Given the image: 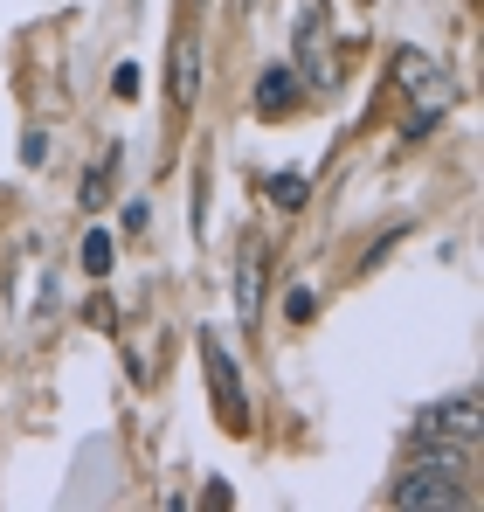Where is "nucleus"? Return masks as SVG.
Masks as SVG:
<instances>
[{"mask_svg":"<svg viewBox=\"0 0 484 512\" xmlns=\"http://www.w3.org/2000/svg\"><path fill=\"white\" fill-rule=\"evenodd\" d=\"M388 506L395 512H429V506H464V471H450V464H436V457H415L402 478L388 485Z\"/></svg>","mask_w":484,"mask_h":512,"instance_id":"obj_1","label":"nucleus"},{"mask_svg":"<svg viewBox=\"0 0 484 512\" xmlns=\"http://www.w3.org/2000/svg\"><path fill=\"white\" fill-rule=\"evenodd\" d=\"M429 429L436 436H457V443H478V388H457L450 402L429 409Z\"/></svg>","mask_w":484,"mask_h":512,"instance_id":"obj_2","label":"nucleus"},{"mask_svg":"<svg viewBox=\"0 0 484 512\" xmlns=\"http://www.w3.org/2000/svg\"><path fill=\"white\" fill-rule=\"evenodd\" d=\"M194 97H201V42L180 35V42H173V104L187 111Z\"/></svg>","mask_w":484,"mask_h":512,"instance_id":"obj_3","label":"nucleus"},{"mask_svg":"<svg viewBox=\"0 0 484 512\" xmlns=\"http://www.w3.org/2000/svg\"><path fill=\"white\" fill-rule=\"evenodd\" d=\"M236 298H242V326H256V319H263V263H256V256H242Z\"/></svg>","mask_w":484,"mask_h":512,"instance_id":"obj_4","label":"nucleus"},{"mask_svg":"<svg viewBox=\"0 0 484 512\" xmlns=\"http://www.w3.org/2000/svg\"><path fill=\"white\" fill-rule=\"evenodd\" d=\"M111 263H118V236H111V229H90V236H83V270L104 277Z\"/></svg>","mask_w":484,"mask_h":512,"instance_id":"obj_5","label":"nucleus"},{"mask_svg":"<svg viewBox=\"0 0 484 512\" xmlns=\"http://www.w3.org/2000/svg\"><path fill=\"white\" fill-rule=\"evenodd\" d=\"M284 104H291V70H270V77L256 84V111L270 118V111H284Z\"/></svg>","mask_w":484,"mask_h":512,"instance_id":"obj_6","label":"nucleus"},{"mask_svg":"<svg viewBox=\"0 0 484 512\" xmlns=\"http://www.w3.org/2000/svg\"><path fill=\"white\" fill-rule=\"evenodd\" d=\"M104 194H111V160L83 173V208H104Z\"/></svg>","mask_w":484,"mask_h":512,"instance_id":"obj_7","label":"nucleus"},{"mask_svg":"<svg viewBox=\"0 0 484 512\" xmlns=\"http://www.w3.org/2000/svg\"><path fill=\"white\" fill-rule=\"evenodd\" d=\"M270 201H277V208H298V201H305V180H298V173H277V180H270Z\"/></svg>","mask_w":484,"mask_h":512,"instance_id":"obj_8","label":"nucleus"},{"mask_svg":"<svg viewBox=\"0 0 484 512\" xmlns=\"http://www.w3.org/2000/svg\"><path fill=\"white\" fill-rule=\"evenodd\" d=\"M395 77H402V84H429V56H422V49H408L402 63H395Z\"/></svg>","mask_w":484,"mask_h":512,"instance_id":"obj_9","label":"nucleus"},{"mask_svg":"<svg viewBox=\"0 0 484 512\" xmlns=\"http://www.w3.org/2000/svg\"><path fill=\"white\" fill-rule=\"evenodd\" d=\"M139 84H146V77H139V63H118V77H111V90H118V97H139Z\"/></svg>","mask_w":484,"mask_h":512,"instance_id":"obj_10","label":"nucleus"},{"mask_svg":"<svg viewBox=\"0 0 484 512\" xmlns=\"http://www.w3.org/2000/svg\"><path fill=\"white\" fill-rule=\"evenodd\" d=\"M284 312H291V319H312V312H319V298H312V291H305V284H298V291H291V298H284Z\"/></svg>","mask_w":484,"mask_h":512,"instance_id":"obj_11","label":"nucleus"},{"mask_svg":"<svg viewBox=\"0 0 484 512\" xmlns=\"http://www.w3.org/2000/svg\"><path fill=\"white\" fill-rule=\"evenodd\" d=\"M21 160H28V167H42V160H49V139H42V132H28V139H21Z\"/></svg>","mask_w":484,"mask_h":512,"instance_id":"obj_12","label":"nucleus"}]
</instances>
